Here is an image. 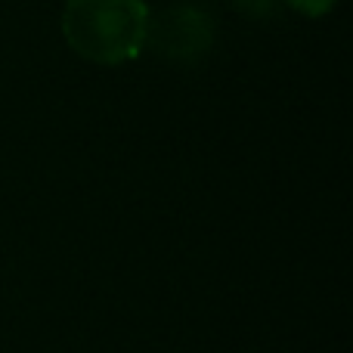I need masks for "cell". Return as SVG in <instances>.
<instances>
[{"label": "cell", "mask_w": 353, "mask_h": 353, "mask_svg": "<svg viewBox=\"0 0 353 353\" xmlns=\"http://www.w3.org/2000/svg\"><path fill=\"white\" fill-rule=\"evenodd\" d=\"M149 19L146 0H65L62 37L93 65H124L146 47Z\"/></svg>", "instance_id": "1"}, {"label": "cell", "mask_w": 353, "mask_h": 353, "mask_svg": "<svg viewBox=\"0 0 353 353\" xmlns=\"http://www.w3.org/2000/svg\"><path fill=\"white\" fill-rule=\"evenodd\" d=\"M214 19L208 10L195 3H174L161 10L155 19H149L146 47H152L159 56L176 65H192L205 59L214 47Z\"/></svg>", "instance_id": "2"}, {"label": "cell", "mask_w": 353, "mask_h": 353, "mask_svg": "<svg viewBox=\"0 0 353 353\" xmlns=\"http://www.w3.org/2000/svg\"><path fill=\"white\" fill-rule=\"evenodd\" d=\"M232 6H236L242 16L254 19V22L273 19L276 12H279V0H232Z\"/></svg>", "instance_id": "3"}, {"label": "cell", "mask_w": 353, "mask_h": 353, "mask_svg": "<svg viewBox=\"0 0 353 353\" xmlns=\"http://www.w3.org/2000/svg\"><path fill=\"white\" fill-rule=\"evenodd\" d=\"M279 3H285L288 10L301 12L307 19H319V16H329L338 6V0H279Z\"/></svg>", "instance_id": "4"}]
</instances>
